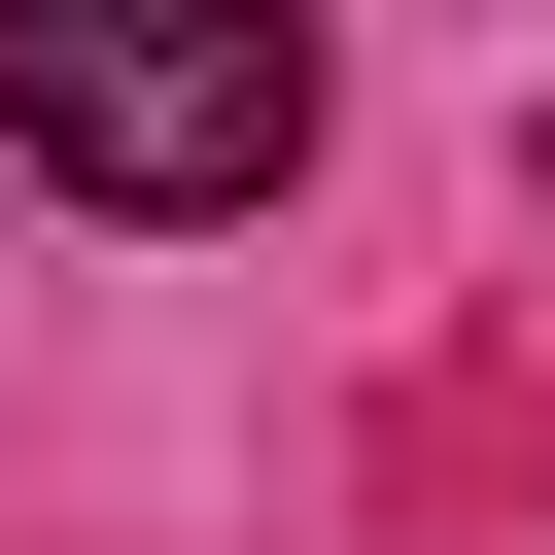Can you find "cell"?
<instances>
[{
    "instance_id": "cell-1",
    "label": "cell",
    "mask_w": 555,
    "mask_h": 555,
    "mask_svg": "<svg viewBox=\"0 0 555 555\" xmlns=\"http://www.w3.org/2000/svg\"><path fill=\"white\" fill-rule=\"evenodd\" d=\"M0 139L69 208H278L312 173V0H0Z\"/></svg>"
}]
</instances>
